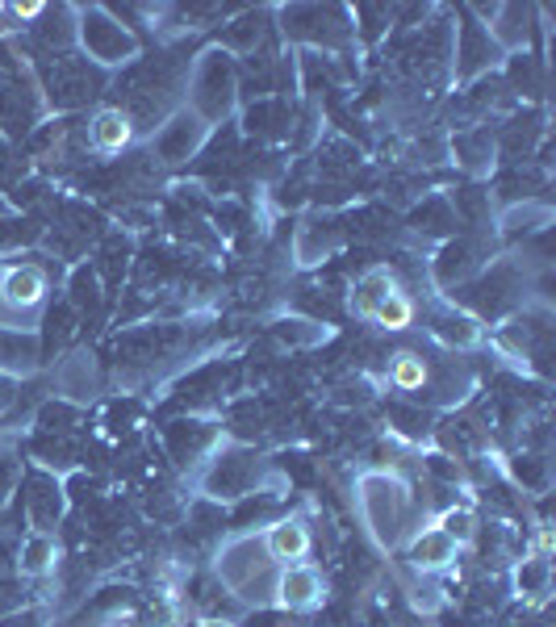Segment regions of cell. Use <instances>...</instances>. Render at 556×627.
Returning a JSON list of instances; mask_svg holds the SVG:
<instances>
[{
	"label": "cell",
	"mask_w": 556,
	"mask_h": 627,
	"mask_svg": "<svg viewBox=\"0 0 556 627\" xmlns=\"http://www.w3.org/2000/svg\"><path fill=\"white\" fill-rule=\"evenodd\" d=\"M88 134H92V147H97L101 155H122L134 143V122L122 109H97Z\"/></svg>",
	"instance_id": "277c9868"
},
{
	"label": "cell",
	"mask_w": 556,
	"mask_h": 627,
	"mask_svg": "<svg viewBox=\"0 0 556 627\" xmlns=\"http://www.w3.org/2000/svg\"><path fill=\"white\" fill-rule=\"evenodd\" d=\"M42 9H46V5H42V0H26V5H13V13H17L21 21H34V17L42 13Z\"/></svg>",
	"instance_id": "ba28073f"
},
{
	"label": "cell",
	"mask_w": 556,
	"mask_h": 627,
	"mask_svg": "<svg viewBox=\"0 0 556 627\" xmlns=\"http://www.w3.org/2000/svg\"><path fill=\"white\" fill-rule=\"evenodd\" d=\"M46 289H51V281H46V268L42 264H13V268H0V322L5 327H17L21 322L38 318V310L46 306Z\"/></svg>",
	"instance_id": "6da1fadb"
},
{
	"label": "cell",
	"mask_w": 556,
	"mask_h": 627,
	"mask_svg": "<svg viewBox=\"0 0 556 627\" xmlns=\"http://www.w3.org/2000/svg\"><path fill=\"white\" fill-rule=\"evenodd\" d=\"M393 289H402L398 281H393V272H385V268H381V272H368L364 281H360V289H356V297H352V310H356L360 318H368L377 301H381L385 293H393Z\"/></svg>",
	"instance_id": "52a82bcc"
},
{
	"label": "cell",
	"mask_w": 556,
	"mask_h": 627,
	"mask_svg": "<svg viewBox=\"0 0 556 627\" xmlns=\"http://www.w3.org/2000/svg\"><path fill=\"white\" fill-rule=\"evenodd\" d=\"M389 381L398 385L402 393H419L431 381V364L419 352H393L389 356Z\"/></svg>",
	"instance_id": "8992f818"
},
{
	"label": "cell",
	"mask_w": 556,
	"mask_h": 627,
	"mask_svg": "<svg viewBox=\"0 0 556 627\" xmlns=\"http://www.w3.org/2000/svg\"><path fill=\"white\" fill-rule=\"evenodd\" d=\"M310 548H314V536L301 519H281L264 531V552L276 565H301L310 556Z\"/></svg>",
	"instance_id": "7a4b0ae2"
},
{
	"label": "cell",
	"mask_w": 556,
	"mask_h": 627,
	"mask_svg": "<svg viewBox=\"0 0 556 627\" xmlns=\"http://www.w3.org/2000/svg\"><path fill=\"white\" fill-rule=\"evenodd\" d=\"M414 318H419V306H414V297L406 289L385 293L373 306V314H368V322H377L381 331H410Z\"/></svg>",
	"instance_id": "5b68a950"
},
{
	"label": "cell",
	"mask_w": 556,
	"mask_h": 627,
	"mask_svg": "<svg viewBox=\"0 0 556 627\" xmlns=\"http://www.w3.org/2000/svg\"><path fill=\"white\" fill-rule=\"evenodd\" d=\"M322 573L314 569V565H285V573H281V582H276V594H281V607H289V611H314L318 602H322Z\"/></svg>",
	"instance_id": "3957f363"
}]
</instances>
